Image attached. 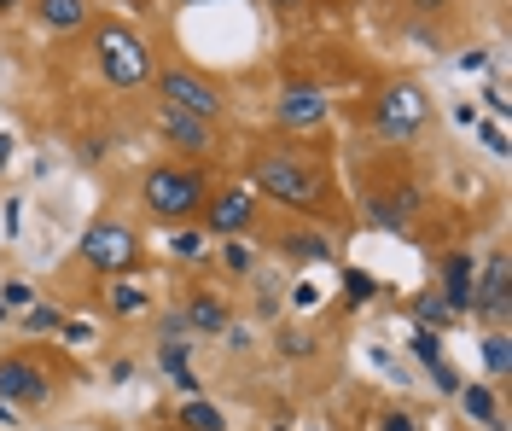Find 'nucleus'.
I'll use <instances>...</instances> for the list:
<instances>
[{
	"mask_svg": "<svg viewBox=\"0 0 512 431\" xmlns=\"http://www.w3.org/2000/svg\"><path fill=\"white\" fill-rule=\"evenodd\" d=\"M367 216H373V228L402 233V228H408V222L419 216V193H414V187H390V193H373V199H367Z\"/></svg>",
	"mask_w": 512,
	"mask_h": 431,
	"instance_id": "nucleus-9",
	"label": "nucleus"
},
{
	"mask_svg": "<svg viewBox=\"0 0 512 431\" xmlns=\"http://www.w3.org/2000/svg\"><path fill=\"white\" fill-rule=\"evenodd\" d=\"M274 6H297V0H274Z\"/></svg>",
	"mask_w": 512,
	"mask_h": 431,
	"instance_id": "nucleus-34",
	"label": "nucleus"
},
{
	"mask_svg": "<svg viewBox=\"0 0 512 431\" xmlns=\"http://www.w3.org/2000/svg\"><path fill=\"white\" fill-rule=\"evenodd\" d=\"M472 309L489 315V321H507V251H495L483 263V280L472 286Z\"/></svg>",
	"mask_w": 512,
	"mask_h": 431,
	"instance_id": "nucleus-8",
	"label": "nucleus"
},
{
	"mask_svg": "<svg viewBox=\"0 0 512 431\" xmlns=\"http://www.w3.org/2000/svg\"><path fill=\"white\" fill-rule=\"evenodd\" d=\"M82 263L99 268V274H123V268L140 263V245H134V233L123 222H94L88 239H82Z\"/></svg>",
	"mask_w": 512,
	"mask_h": 431,
	"instance_id": "nucleus-5",
	"label": "nucleus"
},
{
	"mask_svg": "<svg viewBox=\"0 0 512 431\" xmlns=\"http://www.w3.org/2000/svg\"><path fill=\"white\" fill-rule=\"evenodd\" d=\"M181 321H187L192 332H222V327H227V303L210 298V292H198V298L181 309Z\"/></svg>",
	"mask_w": 512,
	"mask_h": 431,
	"instance_id": "nucleus-14",
	"label": "nucleus"
},
{
	"mask_svg": "<svg viewBox=\"0 0 512 431\" xmlns=\"http://www.w3.org/2000/svg\"><path fill=\"white\" fill-rule=\"evenodd\" d=\"M158 123L181 152H210V123H204V117H187V111H169V105H163Z\"/></svg>",
	"mask_w": 512,
	"mask_h": 431,
	"instance_id": "nucleus-13",
	"label": "nucleus"
},
{
	"mask_svg": "<svg viewBox=\"0 0 512 431\" xmlns=\"http://www.w3.org/2000/svg\"><path fill=\"white\" fill-rule=\"evenodd\" d=\"M251 245H245V239H233V245H227V268H233V274H251Z\"/></svg>",
	"mask_w": 512,
	"mask_h": 431,
	"instance_id": "nucleus-24",
	"label": "nucleus"
},
{
	"mask_svg": "<svg viewBox=\"0 0 512 431\" xmlns=\"http://www.w3.org/2000/svg\"><path fill=\"white\" fill-rule=\"evenodd\" d=\"M12 164V134H0V169Z\"/></svg>",
	"mask_w": 512,
	"mask_h": 431,
	"instance_id": "nucleus-31",
	"label": "nucleus"
},
{
	"mask_svg": "<svg viewBox=\"0 0 512 431\" xmlns=\"http://www.w3.org/2000/svg\"><path fill=\"white\" fill-rule=\"evenodd\" d=\"M483 362H489V373H495V379H507V367H512L507 332H489V338H483Z\"/></svg>",
	"mask_w": 512,
	"mask_h": 431,
	"instance_id": "nucleus-19",
	"label": "nucleus"
},
{
	"mask_svg": "<svg viewBox=\"0 0 512 431\" xmlns=\"http://www.w3.org/2000/svg\"><path fill=\"white\" fill-rule=\"evenodd\" d=\"M35 12H41V24H47V30H59V35L88 24V0H41Z\"/></svg>",
	"mask_w": 512,
	"mask_h": 431,
	"instance_id": "nucleus-15",
	"label": "nucleus"
},
{
	"mask_svg": "<svg viewBox=\"0 0 512 431\" xmlns=\"http://www.w3.org/2000/svg\"><path fill=\"white\" fill-rule=\"evenodd\" d=\"M472 286H478V263L466 257V251H454L443 263V303L460 315V309H472Z\"/></svg>",
	"mask_w": 512,
	"mask_h": 431,
	"instance_id": "nucleus-11",
	"label": "nucleus"
},
{
	"mask_svg": "<svg viewBox=\"0 0 512 431\" xmlns=\"http://www.w3.org/2000/svg\"><path fill=\"white\" fill-rule=\"evenodd\" d=\"M478 134H483V146H489V152H495V158H501V152H507V134L495 129V123H478Z\"/></svg>",
	"mask_w": 512,
	"mask_h": 431,
	"instance_id": "nucleus-28",
	"label": "nucleus"
},
{
	"mask_svg": "<svg viewBox=\"0 0 512 431\" xmlns=\"http://www.w3.org/2000/svg\"><path fill=\"white\" fill-rule=\"evenodd\" d=\"M379 431H414V420L402 408H390V414H379Z\"/></svg>",
	"mask_w": 512,
	"mask_h": 431,
	"instance_id": "nucleus-29",
	"label": "nucleus"
},
{
	"mask_svg": "<svg viewBox=\"0 0 512 431\" xmlns=\"http://www.w3.org/2000/svg\"><path fill=\"white\" fill-rule=\"evenodd\" d=\"M320 117H326V94L320 88H286L280 94V123L286 129H315Z\"/></svg>",
	"mask_w": 512,
	"mask_h": 431,
	"instance_id": "nucleus-12",
	"label": "nucleus"
},
{
	"mask_svg": "<svg viewBox=\"0 0 512 431\" xmlns=\"http://www.w3.org/2000/svg\"><path fill=\"white\" fill-rule=\"evenodd\" d=\"M111 309H117V315H140V309H146V286L117 280V286H111Z\"/></svg>",
	"mask_w": 512,
	"mask_h": 431,
	"instance_id": "nucleus-18",
	"label": "nucleus"
},
{
	"mask_svg": "<svg viewBox=\"0 0 512 431\" xmlns=\"http://www.w3.org/2000/svg\"><path fill=\"white\" fill-rule=\"evenodd\" d=\"M24 327H30V332H53V327H64V315H59V309H47V303H35Z\"/></svg>",
	"mask_w": 512,
	"mask_h": 431,
	"instance_id": "nucleus-23",
	"label": "nucleus"
},
{
	"mask_svg": "<svg viewBox=\"0 0 512 431\" xmlns=\"http://www.w3.org/2000/svg\"><path fill=\"white\" fill-rule=\"evenodd\" d=\"M291 251H297V257H332V251H326V245H320V239H309V233H303V239H291Z\"/></svg>",
	"mask_w": 512,
	"mask_h": 431,
	"instance_id": "nucleus-27",
	"label": "nucleus"
},
{
	"mask_svg": "<svg viewBox=\"0 0 512 431\" xmlns=\"http://www.w3.org/2000/svg\"><path fill=\"white\" fill-rule=\"evenodd\" d=\"M0 321H6V303H0Z\"/></svg>",
	"mask_w": 512,
	"mask_h": 431,
	"instance_id": "nucleus-35",
	"label": "nucleus"
},
{
	"mask_svg": "<svg viewBox=\"0 0 512 431\" xmlns=\"http://www.w3.org/2000/svg\"><path fill=\"white\" fill-rule=\"evenodd\" d=\"M99 70H105L111 88H140V82L152 76V53H146L123 24H105V30H99Z\"/></svg>",
	"mask_w": 512,
	"mask_h": 431,
	"instance_id": "nucleus-4",
	"label": "nucleus"
},
{
	"mask_svg": "<svg viewBox=\"0 0 512 431\" xmlns=\"http://www.w3.org/2000/svg\"><path fill=\"white\" fill-rule=\"evenodd\" d=\"M414 6H425V12H437V6H448V0H414Z\"/></svg>",
	"mask_w": 512,
	"mask_h": 431,
	"instance_id": "nucleus-32",
	"label": "nucleus"
},
{
	"mask_svg": "<svg viewBox=\"0 0 512 431\" xmlns=\"http://www.w3.org/2000/svg\"><path fill=\"white\" fill-rule=\"evenodd\" d=\"M146 204H152V216L163 222H187L192 210L204 204V175L198 169H152L146 175Z\"/></svg>",
	"mask_w": 512,
	"mask_h": 431,
	"instance_id": "nucleus-2",
	"label": "nucleus"
},
{
	"mask_svg": "<svg viewBox=\"0 0 512 431\" xmlns=\"http://www.w3.org/2000/svg\"><path fill=\"white\" fill-rule=\"evenodd\" d=\"M448 315H454V309H448L443 298H419V327H443Z\"/></svg>",
	"mask_w": 512,
	"mask_h": 431,
	"instance_id": "nucleus-22",
	"label": "nucleus"
},
{
	"mask_svg": "<svg viewBox=\"0 0 512 431\" xmlns=\"http://www.w3.org/2000/svg\"><path fill=\"white\" fill-rule=\"evenodd\" d=\"M169 245H175V257H187V263H198V257H204V233H198V228H192V233H175Z\"/></svg>",
	"mask_w": 512,
	"mask_h": 431,
	"instance_id": "nucleus-21",
	"label": "nucleus"
},
{
	"mask_svg": "<svg viewBox=\"0 0 512 431\" xmlns=\"http://www.w3.org/2000/svg\"><path fill=\"white\" fill-rule=\"evenodd\" d=\"M181 426H187V431H227L222 414H216L210 402H198V397H187V408H181Z\"/></svg>",
	"mask_w": 512,
	"mask_h": 431,
	"instance_id": "nucleus-16",
	"label": "nucleus"
},
{
	"mask_svg": "<svg viewBox=\"0 0 512 431\" xmlns=\"http://www.w3.org/2000/svg\"><path fill=\"white\" fill-rule=\"evenodd\" d=\"M280 350H291V356H309V350H315V344H309V332H280Z\"/></svg>",
	"mask_w": 512,
	"mask_h": 431,
	"instance_id": "nucleus-26",
	"label": "nucleus"
},
{
	"mask_svg": "<svg viewBox=\"0 0 512 431\" xmlns=\"http://www.w3.org/2000/svg\"><path fill=\"white\" fill-rule=\"evenodd\" d=\"M425 117H431V100L419 94L414 82H396V88H384L379 105H373V134L379 140H414L425 129Z\"/></svg>",
	"mask_w": 512,
	"mask_h": 431,
	"instance_id": "nucleus-3",
	"label": "nucleus"
},
{
	"mask_svg": "<svg viewBox=\"0 0 512 431\" xmlns=\"http://www.w3.org/2000/svg\"><path fill=\"white\" fill-rule=\"evenodd\" d=\"M163 105H169V111H187V117H204V123H210V117L222 111V94H216L204 76H192V70H169V76H163Z\"/></svg>",
	"mask_w": 512,
	"mask_h": 431,
	"instance_id": "nucleus-6",
	"label": "nucleus"
},
{
	"mask_svg": "<svg viewBox=\"0 0 512 431\" xmlns=\"http://www.w3.org/2000/svg\"><path fill=\"white\" fill-rule=\"evenodd\" d=\"M47 367L30 362V356H6L0 362V402H41L47 397Z\"/></svg>",
	"mask_w": 512,
	"mask_h": 431,
	"instance_id": "nucleus-7",
	"label": "nucleus"
},
{
	"mask_svg": "<svg viewBox=\"0 0 512 431\" xmlns=\"http://www.w3.org/2000/svg\"><path fill=\"white\" fill-rule=\"evenodd\" d=\"M30 298H35V286H24V280H12V286L0 292V303H6V309H24Z\"/></svg>",
	"mask_w": 512,
	"mask_h": 431,
	"instance_id": "nucleus-25",
	"label": "nucleus"
},
{
	"mask_svg": "<svg viewBox=\"0 0 512 431\" xmlns=\"http://www.w3.org/2000/svg\"><path fill=\"white\" fill-rule=\"evenodd\" d=\"M256 187L268 199L291 204V210H320L326 204V175L315 164H303L297 152H262L256 158Z\"/></svg>",
	"mask_w": 512,
	"mask_h": 431,
	"instance_id": "nucleus-1",
	"label": "nucleus"
},
{
	"mask_svg": "<svg viewBox=\"0 0 512 431\" xmlns=\"http://www.w3.org/2000/svg\"><path fill=\"white\" fill-rule=\"evenodd\" d=\"M12 6H18V0H0V18H6V12H12Z\"/></svg>",
	"mask_w": 512,
	"mask_h": 431,
	"instance_id": "nucleus-33",
	"label": "nucleus"
},
{
	"mask_svg": "<svg viewBox=\"0 0 512 431\" xmlns=\"http://www.w3.org/2000/svg\"><path fill=\"white\" fill-rule=\"evenodd\" d=\"M350 298H355V303L373 298V280H367V274H350Z\"/></svg>",
	"mask_w": 512,
	"mask_h": 431,
	"instance_id": "nucleus-30",
	"label": "nucleus"
},
{
	"mask_svg": "<svg viewBox=\"0 0 512 431\" xmlns=\"http://www.w3.org/2000/svg\"><path fill=\"white\" fill-rule=\"evenodd\" d=\"M256 216V199L245 193V187H227V193H216L210 199V228L216 233H245Z\"/></svg>",
	"mask_w": 512,
	"mask_h": 431,
	"instance_id": "nucleus-10",
	"label": "nucleus"
},
{
	"mask_svg": "<svg viewBox=\"0 0 512 431\" xmlns=\"http://www.w3.org/2000/svg\"><path fill=\"white\" fill-rule=\"evenodd\" d=\"M460 402H466V414H472V420H483L489 431H501V414H495V397H489L483 385H472V391H466Z\"/></svg>",
	"mask_w": 512,
	"mask_h": 431,
	"instance_id": "nucleus-17",
	"label": "nucleus"
},
{
	"mask_svg": "<svg viewBox=\"0 0 512 431\" xmlns=\"http://www.w3.org/2000/svg\"><path fill=\"white\" fill-rule=\"evenodd\" d=\"M414 356H419V362H431V367L443 362V344H437V332H431V327L414 332Z\"/></svg>",
	"mask_w": 512,
	"mask_h": 431,
	"instance_id": "nucleus-20",
	"label": "nucleus"
}]
</instances>
